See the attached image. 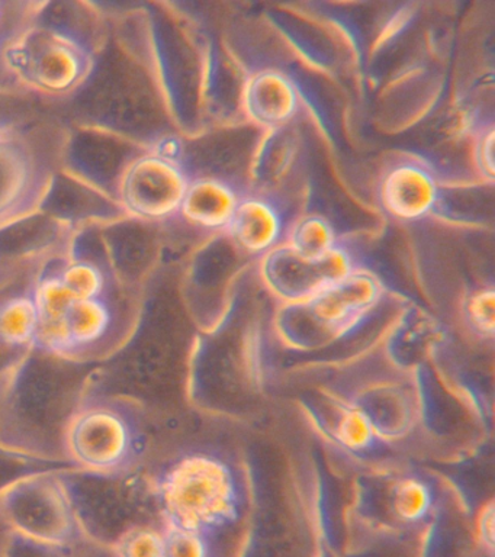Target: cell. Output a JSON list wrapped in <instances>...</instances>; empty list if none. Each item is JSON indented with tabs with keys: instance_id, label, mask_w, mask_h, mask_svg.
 <instances>
[{
	"instance_id": "obj_13",
	"label": "cell",
	"mask_w": 495,
	"mask_h": 557,
	"mask_svg": "<svg viewBox=\"0 0 495 557\" xmlns=\"http://www.w3.org/2000/svg\"><path fill=\"white\" fill-rule=\"evenodd\" d=\"M40 313L33 294H20L0 302V346L24 348L33 346Z\"/></svg>"
},
{
	"instance_id": "obj_21",
	"label": "cell",
	"mask_w": 495,
	"mask_h": 557,
	"mask_svg": "<svg viewBox=\"0 0 495 557\" xmlns=\"http://www.w3.org/2000/svg\"><path fill=\"white\" fill-rule=\"evenodd\" d=\"M465 317L469 326L484 338H493L495 333V292L484 287L472 292L465 302Z\"/></svg>"
},
{
	"instance_id": "obj_24",
	"label": "cell",
	"mask_w": 495,
	"mask_h": 557,
	"mask_svg": "<svg viewBox=\"0 0 495 557\" xmlns=\"http://www.w3.org/2000/svg\"><path fill=\"white\" fill-rule=\"evenodd\" d=\"M67 547L33 542L11 533L2 557H72L69 555Z\"/></svg>"
},
{
	"instance_id": "obj_8",
	"label": "cell",
	"mask_w": 495,
	"mask_h": 557,
	"mask_svg": "<svg viewBox=\"0 0 495 557\" xmlns=\"http://www.w3.org/2000/svg\"><path fill=\"white\" fill-rule=\"evenodd\" d=\"M381 296L380 278L367 270L356 269L315 298L298 305L306 309L304 313L310 318V324L321 331V337H334L354 329L380 302Z\"/></svg>"
},
{
	"instance_id": "obj_26",
	"label": "cell",
	"mask_w": 495,
	"mask_h": 557,
	"mask_svg": "<svg viewBox=\"0 0 495 557\" xmlns=\"http://www.w3.org/2000/svg\"><path fill=\"white\" fill-rule=\"evenodd\" d=\"M478 533L482 546L488 548L491 553L494 550V503L486 504L482 509L480 520H478Z\"/></svg>"
},
{
	"instance_id": "obj_23",
	"label": "cell",
	"mask_w": 495,
	"mask_h": 557,
	"mask_svg": "<svg viewBox=\"0 0 495 557\" xmlns=\"http://www.w3.org/2000/svg\"><path fill=\"white\" fill-rule=\"evenodd\" d=\"M33 346L58 356L75 352L76 348L72 342L66 318L64 320H41L40 318Z\"/></svg>"
},
{
	"instance_id": "obj_11",
	"label": "cell",
	"mask_w": 495,
	"mask_h": 557,
	"mask_svg": "<svg viewBox=\"0 0 495 557\" xmlns=\"http://www.w3.org/2000/svg\"><path fill=\"white\" fill-rule=\"evenodd\" d=\"M284 222L280 211L263 198H243L228 231L238 246L251 255H267L280 244Z\"/></svg>"
},
{
	"instance_id": "obj_19",
	"label": "cell",
	"mask_w": 495,
	"mask_h": 557,
	"mask_svg": "<svg viewBox=\"0 0 495 557\" xmlns=\"http://www.w3.org/2000/svg\"><path fill=\"white\" fill-rule=\"evenodd\" d=\"M58 273L76 299L102 298L106 292V273L94 261L73 260L64 264Z\"/></svg>"
},
{
	"instance_id": "obj_22",
	"label": "cell",
	"mask_w": 495,
	"mask_h": 557,
	"mask_svg": "<svg viewBox=\"0 0 495 557\" xmlns=\"http://www.w3.org/2000/svg\"><path fill=\"white\" fill-rule=\"evenodd\" d=\"M207 534L166 525L163 530V557H208Z\"/></svg>"
},
{
	"instance_id": "obj_1",
	"label": "cell",
	"mask_w": 495,
	"mask_h": 557,
	"mask_svg": "<svg viewBox=\"0 0 495 557\" xmlns=\"http://www.w3.org/2000/svg\"><path fill=\"white\" fill-rule=\"evenodd\" d=\"M158 495L166 525L177 529L207 534L238 517L236 478L216 457H182L160 479Z\"/></svg>"
},
{
	"instance_id": "obj_2",
	"label": "cell",
	"mask_w": 495,
	"mask_h": 557,
	"mask_svg": "<svg viewBox=\"0 0 495 557\" xmlns=\"http://www.w3.org/2000/svg\"><path fill=\"white\" fill-rule=\"evenodd\" d=\"M12 73L42 94L77 89L92 73V48L66 26L37 24L12 38L3 50Z\"/></svg>"
},
{
	"instance_id": "obj_9",
	"label": "cell",
	"mask_w": 495,
	"mask_h": 557,
	"mask_svg": "<svg viewBox=\"0 0 495 557\" xmlns=\"http://www.w3.org/2000/svg\"><path fill=\"white\" fill-rule=\"evenodd\" d=\"M382 208L398 221H420L436 208L438 183L432 170L416 161L395 164L380 186Z\"/></svg>"
},
{
	"instance_id": "obj_20",
	"label": "cell",
	"mask_w": 495,
	"mask_h": 557,
	"mask_svg": "<svg viewBox=\"0 0 495 557\" xmlns=\"http://www.w3.org/2000/svg\"><path fill=\"white\" fill-rule=\"evenodd\" d=\"M111 548L115 557H163V531L136 525L121 534Z\"/></svg>"
},
{
	"instance_id": "obj_6",
	"label": "cell",
	"mask_w": 495,
	"mask_h": 557,
	"mask_svg": "<svg viewBox=\"0 0 495 557\" xmlns=\"http://www.w3.org/2000/svg\"><path fill=\"white\" fill-rule=\"evenodd\" d=\"M355 270L354 257L342 246L310 259L298 255L288 244H277L264 255L262 264L267 285L290 304L308 302Z\"/></svg>"
},
{
	"instance_id": "obj_7",
	"label": "cell",
	"mask_w": 495,
	"mask_h": 557,
	"mask_svg": "<svg viewBox=\"0 0 495 557\" xmlns=\"http://www.w3.org/2000/svg\"><path fill=\"white\" fill-rule=\"evenodd\" d=\"M50 186L28 144L0 128V230L32 216L42 207Z\"/></svg>"
},
{
	"instance_id": "obj_5",
	"label": "cell",
	"mask_w": 495,
	"mask_h": 557,
	"mask_svg": "<svg viewBox=\"0 0 495 557\" xmlns=\"http://www.w3.org/2000/svg\"><path fill=\"white\" fill-rule=\"evenodd\" d=\"M189 182L177 161L145 152L125 170L116 199L138 220L162 221L181 211Z\"/></svg>"
},
{
	"instance_id": "obj_15",
	"label": "cell",
	"mask_w": 495,
	"mask_h": 557,
	"mask_svg": "<svg viewBox=\"0 0 495 557\" xmlns=\"http://www.w3.org/2000/svg\"><path fill=\"white\" fill-rule=\"evenodd\" d=\"M288 246L298 255L317 259L337 247L336 231L327 218L307 215L290 231Z\"/></svg>"
},
{
	"instance_id": "obj_10",
	"label": "cell",
	"mask_w": 495,
	"mask_h": 557,
	"mask_svg": "<svg viewBox=\"0 0 495 557\" xmlns=\"http://www.w3.org/2000/svg\"><path fill=\"white\" fill-rule=\"evenodd\" d=\"M245 108L256 124L280 128L297 115L299 100L295 83L280 70H260L245 86Z\"/></svg>"
},
{
	"instance_id": "obj_3",
	"label": "cell",
	"mask_w": 495,
	"mask_h": 557,
	"mask_svg": "<svg viewBox=\"0 0 495 557\" xmlns=\"http://www.w3.org/2000/svg\"><path fill=\"white\" fill-rule=\"evenodd\" d=\"M0 520L12 534L72 546L81 534L66 479L42 472L25 474L0 490Z\"/></svg>"
},
{
	"instance_id": "obj_18",
	"label": "cell",
	"mask_w": 495,
	"mask_h": 557,
	"mask_svg": "<svg viewBox=\"0 0 495 557\" xmlns=\"http://www.w3.org/2000/svg\"><path fill=\"white\" fill-rule=\"evenodd\" d=\"M32 294L41 320H64L77 300L59 273H47L38 278Z\"/></svg>"
},
{
	"instance_id": "obj_4",
	"label": "cell",
	"mask_w": 495,
	"mask_h": 557,
	"mask_svg": "<svg viewBox=\"0 0 495 557\" xmlns=\"http://www.w3.org/2000/svg\"><path fill=\"white\" fill-rule=\"evenodd\" d=\"M69 455L90 473L119 474L136 460L138 433L128 413L115 405L82 407L66 430Z\"/></svg>"
},
{
	"instance_id": "obj_17",
	"label": "cell",
	"mask_w": 495,
	"mask_h": 557,
	"mask_svg": "<svg viewBox=\"0 0 495 557\" xmlns=\"http://www.w3.org/2000/svg\"><path fill=\"white\" fill-rule=\"evenodd\" d=\"M433 504V492L428 483L417 478H404L393 492V507L399 520L419 522L428 516Z\"/></svg>"
},
{
	"instance_id": "obj_12",
	"label": "cell",
	"mask_w": 495,
	"mask_h": 557,
	"mask_svg": "<svg viewBox=\"0 0 495 557\" xmlns=\"http://www.w3.org/2000/svg\"><path fill=\"white\" fill-rule=\"evenodd\" d=\"M242 198L220 178H197L186 189L181 213L190 224L207 230L228 228Z\"/></svg>"
},
{
	"instance_id": "obj_25",
	"label": "cell",
	"mask_w": 495,
	"mask_h": 557,
	"mask_svg": "<svg viewBox=\"0 0 495 557\" xmlns=\"http://www.w3.org/2000/svg\"><path fill=\"white\" fill-rule=\"evenodd\" d=\"M475 161L478 169L482 176L494 181V128L490 126L488 129L482 133L480 141L475 147Z\"/></svg>"
},
{
	"instance_id": "obj_14",
	"label": "cell",
	"mask_w": 495,
	"mask_h": 557,
	"mask_svg": "<svg viewBox=\"0 0 495 557\" xmlns=\"http://www.w3.org/2000/svg\"><path fill=\"white\" fill-rule=\"evenodd\" d=\"M76 350L92 346L106 337L112 322L110 305L103 298L77 299L66 315Z\"/></svg>"
},
{
	"instance_id": "obj_16",
	"label": "cell",
	"mask_w": 495,
	"mask_h": 557,
	"mask_svg": "<svg viewBox=\"0 0 495 557\" xmlns=\"http://www.w3.org/2000/svg\"><path fill=\"white\" fill-rule=\"evenodd\" d=\"M334 438L350 451H364L375 446L378 430L363 408L345 407L334 426Z\"/></svg>"
}]
</instances>
